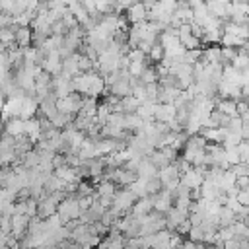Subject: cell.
Instances as JSON below:
<instances>
[{"instance_id": "cell-1", "label": "cell", "mask_w": 249, "mask_h": 249, "mask_svg": "<svg viewBox=\"0 0 249 249\" xmlns=\"http://www.w3.org/2000/svg\"><path fill=\"white\" fill-rule=\"evenodd\" d=\"M74 84V91L80 95H88V97H97V95H105L107 86L103 76L97 70H88V72H80L72 78Z\"/></svg>"}, {"instance_id": "cell-2", "label": "cell", "mask_w": 249, "mask_h": 249, "mask_svg": "<svg viewBox=\"0 0 249 249\" xmlns=\"http://www.w3.org/2000/svg\"><path fill=\"white\" fill-rule=\"evenodd\" d=\"M134 202H136V196H134V193H132L128 187L117 189L115 195H113V204H111V208H113L119 216H123V214H126V212L132 208Z\"/></svg>"}, {"instance_id": "cell-3", "label": "cell", "mask_w": 249, "mask_h": 249, "mask_svg": "<svg viewBox=\"0 0 249 249\" xmlns=\"http://www.w3.org/2000/svg\"><path fill=\"white\" fill-rule=\"evenodd\" d=\"M80 107H82V95L76 91H72L70 95H64V97H56V109L60 113L76 117L80 113Z\"/></svg>"}, {"instance_id": "cell-4", "label": "cell", "mask_w": 249, "mask_h": 249, "mask_svg": "<svg viewBox=\"0 0 249 249\" xmlns=\"http://www.w3.org/2000/svg\"><path fill=\"white\" fill-rule=\"evenodd\" d=\"M150 198H152V208L156 212L165 214L173 206V193H169L167 189H160L156 195H150Z\"/></svg>"}, {"instance_id": "cell-5", "label": "cell", "mask_w": 249, "mask_h": 249, "mask_svg": "<svg viewBox=\"0 0 249 249\" xmlns=\"http://www.w3.org/2000/svg\"><path fill=\"white\" fill-rule=\"evenodd\" d=\"M41 68H43L47 74H51V76L60 74V70H62V56H60L58 49H56V51H49V53L45 54V58L41 60Z\"/></svg>"}, {"instance_id": "cell-6", "label": "cell", "mask_w": 249, "mask_h": 249, "mask_svg": "<svg viewBox=\"0 0 249 249\" xmlns=\"http://www.w3.org/2000/svg\"><path fill=\"white\" fill-rule=\"evenodd\" d=\"M41 134H43L41 119L31 117V119H25V121H23V136H25L31 144H37L39 138H41Z\"/></svg>"}, {"instance_id": "cell-7", "label": "cell", "mask_w": 249, "mask_h": 249, "mask_svg": "<svg viewBox=\"0 0 249 249\" xmlns=\"http://www.w3.org/2000/svg\"><path fill=\"white\" fill-rule=\"evenodd\" d=\"M177 117V109L173 103H156L154 105V121L171 123Z\"/></svg>"}, {"instance_id": "cell-8", "label": "cell", "mask_w": 249, "mask_h": 249, "mask_svg": "<svg viewBox=\"0 0 249 249\" xmlns=\"http://www.w3.org/2000/svg\"><path fill=\"white\" fill-rule=\"evenodd\" d=\"M148 19V8L142 0H136L132 2L128 8H126V21L130 23H138V21H144Z\"/></svg>"}, {"instance_id": "cell-9", "label": "cell", "mask_w": 249, "mask_h": 249, "mask_svg": "<svg viewBox=\"0 0 249 249\" xmlns=\"http://www.w3.org/2000/svg\"><path fill=\"white\" fill-rule=\"evenodd\" d=\"M202 181H204V175H202V173H198L195 167H189L187 171H183V173H181V183H183L187 189H191V191L200 189Z\"/></svg>"}, {"instance_id": "cell-10", "label": "cell", "mask_w": 249, "mask_h": 249, "mask_svg": "<svg viewBox=\"0 0 249 249\" xmlns=\"http://www.w3.org/2000/svg\"><path fill=\"white\" fill-rule=\"evenodd\" d=\"M222 31H224V33H231V35H235V37H239V39H243V41L249 39V23H237V21L228 19V21L222 25Z\"/></svg>"}, {"instance_id": "cell-11", "label": "cell", "mask_w": 249, "mask_h": 249, "mask_svg": "<svg viewBox=\"0 0 249 249\" xmlns=\"http://www.w3.org/2000/svg\"><path fill=\"white\" fill-rule=\"evenodd\" d=\"M189 214L187 212H183V210H179V208H175V206H171L165 214H163V218H165V228L169 230V231H175V228L187 218Z\"/></svg>"}, {"instance_id": "cell-12", "label": "cell", "mask_w": 249, "mask_h": 249, "mask_svg": "<svg viewBox=\"0 0 249 249\" xmlns=\"http://www.w3.org/2000/svg\"><path fill=\"white\" fill-rule=\"evenodd\" d=\"M154 208H152V198H150V195L148 196H142V198H136V202L132 204V208L128 210V214H132L134 218H142V216H146L148 212H152Z\"/></svg>"}, {"instance_id": "cell-13", "label": "cell", "mask_w": 249, "mask_h": 249, "mask_svg": "<svg viewBox=\"0 0 249 249\" xmlns=\"http://www.w3.org/2000/svg\"><path fill=\"white\" fill-rule=\"evenodd\" d=\"M220 51H222L220 45H208L206 49H202V54H200L198 62H202V64H222Z\"/></svg>"}, {"instance_id": "cell-14", "label": "cell", "mask_w": 249, "mask_h": 249, "mask_svg": "<svg viewBox=\"0 0 249 249\" xmlns=\"http://www.w3.org/2000/svg\"><path fill=\"white\" fill-rule=\"evenodd\" d=\"M31 43H33V29L29 25L16 27V45L25 49V47H31Z\"/></svg>"}, {"instance_id": "cell-15", "label": "cell", "mask_w": 249, "mask_h": 249, "mask_svg": "<svg viewBox=\"0 0 249 249\" xmlns=\"http://www.w3.org/2000/svg\"><path fill=\"white\" fill-rule=\"evenodd\" d=\"M136 175L138 177H142V179H152V177H158V167L148 160V156L146 158H142L140 160V163H138V167H136Z\"/></svg>"}, {"instance_id": "cell-16", "label": "cell", "mask_w": 249, "mask_h": 249, "mask_svg": "<svg viewBox=\"0 0 249 249\" xmlns=\"http://www.w3.org/2000/svg\"><path fill=\"white\" fill-rule=\"evenodd\" d=\"M4 123H6V124H4L6 134H10V136H14V138L23 136V119L12 117V119H8V121H4Z\"/></svg>"}, {"instance_id": "cell-17", "label": "cell", "mask_w": 249, "mask_h": 249, "mask_svg": "<svg viewBox=\"0 0 249 249\" xmlns=\"http://www.w3.org/2000/svg\"><path fill=\"white\" fill-rule=\"evenodd\" d=\"M117 183H113V181H109V179H101L97 185H95V195L97 196H113L115 195V191H117Z\"/></svg>"}, {"instance_id": "cell-18", "label": "cell", "mask_w": 249, "mask_h": 249, "mask_svg": "<svg viewBox=\"0 0 249 249\" xmlns=\"http://www.w3.org/2000/svg\"><path fill=\"white\" fill-rule=\"evenodd\" d=\"M220 193H222V191H220L212 181H208V179L202 181V185H200V196H202V198H206V200H216Z\"/></svg>"}, {"instance_id": "cell-19", "label": "cell", "mask_w": 249, "mask_h": 249, "mask_svg": "<svg viewBox=\"0 0 249 249\" xmlns=\"http://www.w3.org/2000/svg\"><path fill=\"white\" fill-rule=\"evenodd\" d=\"M144 121L138 117V113H124V130L128 132H138L142 128Z\"/></svg>"}, {"instance_id": "cell-20", "label": "cell", "mask_w": 249, "mask_h": 249, "mask_svg": "<svg viewBox=\"0 0 249 249\" xmlns=\"http://www.w3.org/2000/svg\"><path fill=\"white\" fill-rule=\"evenodd\" d=\"M222 80H228L231 84L241 86V70L233 68L231 64H224V68H222Z\"/></svg>"}, {"instance_id": "cell-21", "label": "cell", "mask_w": 249, "mask_h": 249, "mask_svg": "<svg viewBox=\"0 0 249 249\" xmlns=\"http://www.w3.org/2000/svg\"><path fill=\"white\" fill-rule=\"evenodd\" d=\"M231 66L237 68V70H241V72L249 68V53H247L243 47L237 49V54H235V58L231 60Z\"/></svg>"}, {"instance_id": "cell-22", "label": "cell", "mask_w": 249, "mask_h": 249, "mask_svg": "<svg viewBox=\"0 0 249 249\" xmlns=\"http://www.w3.org/2000/svg\"><path fill=\"white\" fill-rule=\"evenodd\" d=\"M138 107H140V101H138L132 93L121 97V109H123V113H136Z\"/></svg>"}, {"instance_id": "cell-23", "label": "cell", "mask_w": 249, "mask_h": 249, "mask_svg": "<svg viewBox=\"0 0 249 249\" xmlns=\"http://www.w3.org/2000/svg\"><path fill=\"white\" fill-rule=\"evenodd\" d=\"M148 160L158 167V169H161V167H165V165H169L171 161L165 158V154L160 150V148H156V150H152V154L148 156Z\"/></svg>"}, {"instance_id": "cell-24", "label": "cell", "mask_w": 249, "mask_h": 249, "mask_svg": "<svg viewBox=\"0 0 249 249\" xmlns=\"http://www.w3.org/2000/svg\"><path fill=\"white\" fill-rule=\"evenodd\" d=\"M128 189L134 193V196L136 198H142V196H148V189H146V179H142V177H138L136 181H132L130 185H128Z\"/></svg>"}, {"instance_id": "cell-25", "label": "cell", "mask_w": 249, "mask_h": 249, "mask_svg": "<svg viewBox=\"0 0 249 249\" xmlns=\"http://www.w3.org/2000/svg\"><path fill=\"white\" fill-rule=\"evenodd\" d=\"M237 218H235V214L228 208V206H222L220 208V212H218V222H220V228H224V226H231L233 222H235Z\"/></svg>"}, {"instance_id": "cell-26", "label": "cell", "mask_w": 249, "mask_h": 249, "mask_svg": "<svg viewBox=\"0 0 249 249\" xmlns=\"http://www.w3.org/2000/svg\"><path fill=\"white\" fill-rule=\"evenodd\" d=\"M220 43H222V47H235V49H239V47H243L245 41L239 39V37H235V35H231V33H224V31H222Z\"/></svg>"}, {"instance_id": "cell-27", "label": "cell", "mask_w": 249, "mask_h": 249, "mask_svg": "<svg viewBox=\"0 0 249 249\" xmlns=\"http://www.w3.org/2000/svg\"><path fill=\"white\" fill-rule=\"evenodd\" d=\"M148 64H146V60H130L128 62V68H126V72L130 74V78H140V74L144 72V68H146Z\"/></svg>"}, {"instance_id": "cell-28", "label": "cell", "mask_w": 249, "mask_h": 249, "mask_svg": "<svg viewBox=\"0 0 249 249\" xmlns=\"http://www.w3.org/2000/svg\"><path fill=\"white\" fill-rule=\"evenodd\" d=\"M146 56H148L152 62H156V64H158V62H161V58L165 56V53H163V47H161V45L156 41V43L152 45V49L148 51V54H146Z\"/></svg>"}, {"instance_id": "cell-29", "label": "cell", "mask_w": 249, "mask_h": 249, "mask_svg": "<svg viewBox=\"0 0 249 249\" xmlns=\"http://www.w3.org/2000/svg\"><path fill=\"white\" fill-rule=\"evenodd\" d=\"M235 54H237V49L235 47H222V51H220L222 64H231V60L235 58Z\"/></svg>"}, {"instance_id": "cell-30", "label": "cell", "mask_w": 249, "mask_h": 249, "mask_svg": "<svg viewBox=\"0 0 249 249\" xmlns=\"http://www.w3.org/2000/svg\"><path fill=\"white\" fill-rule=\"evenodd\" d=\"M142 84H154V82H158V74H156V68L154 66H146L144 68V72L140 74V78H138Z\"/></svg>"}, {"instance_id": "cell-31", "label": "cell", "mask_w": 249, "mask_h": 249, "mask_svg": "<svg viewBox=\"0 0 249 249\" xmlns=\"http://www.w3.org/2000/svg\"><path fill=\"white\" fill-rule=\"evenodd\" d=\"M187 239H191L195 243H204V230H202V226H193L189 230V233H187Z\"/></svg>"}, {"instance_id": "cell-32", "label": "cell", "mask_w": 249, "mask_h": 249, "mask_svg": "<svg viewBox=\"0 0 249 249\" xmlns=\"http://www.w3.org/2000/svg\"><path fill=\"white\" fill-rule=\"evenodd\" d=\"M226 161H228V165H230V167L241 161L239 152H237V146H233V148H226Z\"/></svg>"}, {"instance_id": "cell-33", "label": "cell", "mask_w": 249, "mask_h": 249, "mask_svg": "<svg viewBox=\"0 0 249 249\" xmlns=\"http://www.w3.org/2000/svg\"><path fill=\"white\" fill-rule=\"evenodd\" d=\"M237 152H239L241 161L249 163V142H247V140H241V142L237 144Z\"/></svg>"}, {"instance_id": "cell-34", "label": "cell", "mask_w": 249, "mask_h": 249, "mask_svg": "<svg viewBox=\"0 0 249 249\" xmlns=\"http://www.w3.org/2000/svg\"><path fill=\"white\" fill-rule=\"evenodd\" d=\"M230 169L233 171L235 177H239V175H249V163H245V161H239V163L231 165Z\"/></svg>"}, {"instance_id": "cell-35", "label": "cell", "mask_w": 249, "mask_h": 249, "mask_svg": "<svg viewBox=\"0 0 249 249\" xmlns=\"http://www.w3.org/2000/svg\"><path fill=\"white\" fill-rule=\"evenodd\" d=\"M14 10H16V0H0V12L14 16Z\"/></svg>"}, {"instance_id": "cell-36", "label": "cell", "mask_w": 249, "mask_h": 249, "mask_svg": "<svg viewBox=\"0 0 249 249\" xmlns=\"http://www.w3.org/2000/svg\"><path fill=\"white\" fill-rule=\"evenodd\" d=\"M191 228H193V224H191V220H189V216H187V218H185V220L175 228V231H177L179 235H183V237H185V235L189 233V230H191Z\"/></svg>"}, {"instance_id": "cell-37", "label": "cell", "mask_w": 249, "mask_h": 249, "mask_svg": "<svg viewBox=\"0 0 249 249\" xmlns=\"http://www.w3.org/2000/svg\"><path fill=\"white\" fill-rule=\"evenodd\" d=\"M235 185H237L239 189L249 187V175H239V177H235Z\"/></svg>"}, {"instance_id": "cell-38", "label": "cell", "mask_w": 249, "mask_h": 249, "mask_svg": "<svg viewBox=\"0 0 249 249\" xmlns=\"http://www.w3.org/2000/svg\"><path fill=\"white\" fill-rule=\"evenodd\" d=\"M0 169H2V163H0Z\"/></svg>"}]
</instances>
